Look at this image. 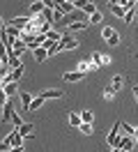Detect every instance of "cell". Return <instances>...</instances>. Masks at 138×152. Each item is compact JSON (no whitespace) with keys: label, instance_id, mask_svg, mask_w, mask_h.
<instances>
[{"label":"cell","instance_id":"7c38bea8","mask_svg":"<svg viewBox=\"0 0 138 152\" xmlns=\"http://www.w3.org/2000/svg\"><path fill=\"white\" fill-rule=\"evenodd\" d=\"M88 23H90V21H74V23L67 26V32H81V30L88 28Z\"/></svg>","mask_w":138,"mask_h":152},{"label":"cell","instance_id":"1f68e13d","mask_svg":"<svg viewBox=\"0 0 138 152\" xmlns=\"http://www.w3.org/2000/svg\"><path fill=\"white\" fill-rule=\"evenodd\" d=\"M78 132L85 134V136H90V134H92V124H90V122H83L81 127H78Z\"/></svg>","mask_w":138,"mask_h":152},{"label":"cell","instance_id":"836d02e7","mask_svg":"<svg viewBox=\"0 0 138 152\" xmlns=\"http://www.w3.org/2000/svg\"><path fill=\"white\" fill-rule=\"evenodd\" d=\"M81 118H83V122H90V124H92V120H94L92 111H83V113H81Z\"/></svg>","mask_w":138,"mask_h":152},{"label":"cell","instance_id":"ac0fdd59","mask_svg":"<svg viewBox=\"0 0 138 152\" xmlns=\"http://www.w3.org/2000/svg\"><path fill=\"white\" fill-rule=\"evenodd\" d=\"M58 7H60L64 14H72L74 12V2L72 0H58Z\"/></svg>","mask_w":138,"mask_h":152},{"label":"cell","instance_id":"b9f144b4","mask_svg":"<svg viewBox=\"0 0 138 152\" xmlns=\"http://www.w3.org/2000/svg\"><path fill=\"white\" fill-rule=\"evenodd\" d=\"M120 2H122V0H110V5H120Z\"/></svg>","mask_w":138,"mask_h":152},{"label":"cell","instance_id":"30bf717a","mask_svg":"<svg viewBox=\"0 0 138 152\" xmlns=\"http://www.w3.org/2000/svg\"><path fill=\"white\" fill-rule=\"evenodd\" d=\"M26 51H30L26 42H23V39H14V51H12V53L21 58V56H23V53H26Z\"/></svg>","mask_w":138,"mask_h":152},{"label":"cell","instance_id":"74e56055","mask_svg":"<svg viewBox=\"0 0 138 152\" xmlns=\"http://www.w3.org/2000/svg\"><path fill=\"white\" fill-rule=\"evenodd\" d=\"M113 95H115V92H113L110 88H108V90H106V92H104V97H106V99H113Z\"/></svg>","mask_w":138,"mask_h":152},{"label":"cell","instance_id":"9c48e42d","mask_svg":"<svg viewBox=\"0 0 138 152\" xmlns=\"http://www.w3.org/2000/svg\"><path fill=\"white\" fill-rule=\"evenodd\" d=\"M9 26H14V28H18V30H28L30 19H28V16H16L14 21H9Z\"/></svg>","mask_w":138,"mask_h":152},{"label":"cell","instance_id":"7402d4cb","mask_svg":"<svg viewBox=\"0 0 138 152\" xmlns=\"http://www.w3.org/2000/svg\"><path fill=\"white\" fill-rule=\"evenodd\" d=\"M122 132L127 134V136H134V138H138V127H131V124L122 122Z\"/></svg>","mask_w":138,"mask_h":152},{"label":"cell","instance_id":"d6a6232c","mask_svg":"<svg viewBox=\"0 0 138 152\" xmlns=\"http://www.w3.org/2000/svg\"><path fill=\"white\" fill-rule=\"evenodd\" d=\"M42 19H44V21H48V23H51V21H53V10H51V7H46V10L42 12Z\"/></svg>","mask_w":138,"mask_h":152},{"label":"cell","instance_id":"f546056e","mask_svg":"<svg viewBox=\"0 0 138 152\" xmlns=\"http://www.w3.org/2000/svg\"><path fill=\"white\" fill-rule=\"evenodd\" d=\"M72 2H74V7H76V10H83V12H85V7L90 5V0H72Z\"/></svg>","mask_w":138,"mask_h":152},{"label":"cell","instance_id":"3957f363","mask_svg":"<svg viewBox=\"0 0 138 152\" xmlns=\"http://www.w3.org/2000/svg\"><path fill=\"white\" fill-rule=\"evenodd\" d=\"M101 37L106 39L110 46H118V44H120V35L113 28H108V26H106V28H101Z\"/></svg>","mask_w":138,"mask_h":152},{"label":"cell","instance_id":"277c9868","mask_svg":"<svg viewBox=\"0 0 138 152\" xmlns=\"http://www.w3.org/2000/svg\"><path fill=\"white\" fill-rule=\"evenodd\" d=\"M14 113H16V111H14V104H12V99H5V104H2V122H9V120H12V118H14Z\"/></svg>","mask_w":138,"mask_h":152},{"label":"cell","instance_id":"603a6c76","mask_svg":"<svg viewBox=\"0 0 138 152\" xmlns=\"http://www.w3.org/2000/svg\"><path fill=\"white\" fill-rule=\"evenodd\" d=\"M110 14H115L118 19H124V14H127V10H124L122 5H110Z\"/></svg>","mask_w":138,"mask_h":152},{"label":"cell","instance_id":"2e32d148","mask_svg":"<svg viewBox=\"0 0 138 152\" xmlns=\"http://www.w3.org/2000/svg\"><path fill=\"white\" fill-rule=\"evenodd\" d=\"M122 86H124V76H122V74L113 76V83H110V90H113V92H118V90H122Z\"/></svg>","mask_w":138,"mask_h":152},{"label":"cell","instance_id":"4dcf8cb0","mask_svg":"<svg viewBox=\"0 0 138 152\" xmlns=\"http://www.w3.org/2000/svg\"><path fill=\"white\" fill-rule=\"evenodd\" d=\"M120 5H122V7H124V10H136L138 0H122V2H120Z\"/></svg>","mask_w":138,"mask_h":152},{"label":"cell","instance_id":"52a82bcc","mask_svg":"<svg viewBox=\"0 0 138 152\" xmlns=\"http://www.w3.org/2000/svg\"><path fill=\"white\" fill-rule=\"evenodd\" d=\"M2 30L7 32V37H9V39H21V37H23V30L14 28V26H9V23H5V26H2Z\"/></svg>","mask_w":138,"mask_h":152},{"label":"cell","instance_id":"9a60e30c","mask_svg":"<svg viewBox=\"0 0 138 152\" xmlns=\"http://www.w3.org/2000/svg\"><path fill=\"white\" fill-rule=\"evenodd\" d=\"M18 99H21V106H23L26 111H30V104H32L35 97L30 95V92H18Z\"/></svg>","mask_w":138,"mask_h":152},{"label":"cell","instance_id":"f35d334b","mask_svg":"<svg viewBox=\"0 0 138 152\" xmlns=\"http://www.w3.org/2000/svg\"><path fill=\"white\" fill-rule=\"evenodd\" d=\"M134 97H136V102H138V86H134Z\"/></svg>","mask_w":138,"mask_h":152},{"label":"cell","instance_id":"8d00e7d4","mask_svg":"<svg viewBox=\"0 0 138 152\" xmlns=\"http://www.w3.org/2000/svg\"><path fill=\"white\" fill-rule=\"evenodd\" d=\"M88 21H90V23H99V21H101V12H94V14H92Z\"/></svg>","mask_w":138,"mask_h":152},{"label":"cell","instance_id":"ba28073f","mask_svg":"<svg viewBox=\"0 0 138 152\" xmlns=\"http://www.w3.org/2000/svg\"><path fill=\"white\" fill-rule=\"evenodd\" d=\"M7 141L12 143V148H23V136L18 134V129H14V132L7 136Z\"/></svg>","mask_w":138,"mask_h":152},{"label":"cell","instance_id":"d590c367","mask_svg":"<svg viewBox=\"0 0 138 152\" xmlns=\"http://www.w3.org/2000/svg\"><path fill=\"white\" fill-rule=\"evenodd\" d=\"M0 150H2V152H12V143H9L7 138H5V141L0 143Z\"/></svg>","mask_w":138,"mask_h":152},{"label":"cell","instance_id":"cb8c5ba5","mask_svg":"<svg viewBox=\"0 0 138 152\" xmlns=\"http://www.w3.org/2000/svg\"><path fill=\"white\" fill-rule=\"evenodd\" d=\"M44 102H46L44 97H42V95H37L35 99H32V104H30V111H39V108L44 106Z\"/></svg>","mask_w":138,"mask_h":152},{"label":"cell","instance_id":"ee69618b","mask_svg":"<svg viewBox=\"0 0 138 152\" xmlns=\"http://www.w3.org/2000/svg\"><path fill=\"white\" fill-rule=\"evenodd\" d=\"M90 2H92V0H90Z\"/></svg>","mask_w":138,"mask_h":152},{"label":"cell","instance_id":"d6986e66","mask_svg":"<svg viewBox=\"0 0 138 152\" xmlns=\"http://www.w3.org/2000/svg\"><path fill=\"white\" fill-rule=\"evenodd\" d=\"M44 10H46V5L42 2V0H39V2H32V5H30V14H32V16H39V14H42Z\"/></svg>","mask_w":138,"mask_h":152},{"label":"cell","instance_id":"5bb4252c","mask_svg":"<svg viewBox=\"0 0 138 152\" xmlns=\"http://www.w3.org/2000/svg\"><path fill=\"white\" fill-rule=\"evenodd\" d=\"M2 95H5V97H14V95H18V83L14 81V83L2 86Z\"/></svg>","mask_w":138,"mask_h":152},{"label":"cell","instance_id":"8fae6325","mask_svg":"<svg viewBox=\"0 0 138 152\" xmlns=\"http://www.w3.org/2000/svg\"><path fill=\"white\" fill-rule=\"evenodd\" d=\"M32 56H35L37 62H44L46 58H51V53H48V48H46V46H39V48H35V51H32Z\"/></svg>","mask_w":138,"mask_h":152},{"label":"cell","instance_id":"60d3db41","mask_svg":"<svg viewBox=\"0 0 138 152\" xmlns=\"http://www.w3.org/2000/svg\"><path fill=\"white\" fill-rule=\"evenodd\" d=\"M12 152H23V148H12Z\"/></svg>","mask_w":138,"mask_h":152},{"label":"cell","instance_id":"e0dca14e","mask_svg":"<svg viewBox=\"0 0 138 152\" xmlns=\"http://www.w3.org/2000/svg\"><path fill=\"white\" fill-rule=\"evenodd\" d=\"M18 134H21L23 138H28V136H32V134H35V127H32L30 122H26V124H21V127H18Z\"/></svg>","mask_w":138,"mask_h":152},{"label":"cell","instance_id":"ab89813d","mask_svg":"<svg viewBox=\"0 0 138 152\" xmlns=\"http://www.w3.org/2000/svg\"><path fill=\"white\" fill-rule=\"evenodd\" d=\"M113 152H129V150H122V148H113Z\"/></svg>","mask_w":138,"mask_h":152},{"label":"cell","instance_id":"e575fe53","mask_svg":"<svg viewBox=\"0 0 138 152\" xmlns=\"http://www.w3.org/2000/svg\"><path fill=\"white\" fill-rule=\"evenodd\" d=\"M12 122H14V129H18L21 124H26L23 120H21V115H18V113H14V118H12Z\"/></svg>","mask_w":138,"mask_h":152},{"label":"cell","instance_id":"4316f807","mask_svg":"<svg viewBox=\"0 0 138 152\" xmlns=\"http://www.w3.org/2000/svg\"><path fill=\"white\" fill-rule=\"evenodd\" d=\"M21 65H23V62H21V58L12 53V56H9V69H16V67H21Z\"/></svg>","mask_w":138,"mask_h":152},{"label":"cell","instance_id":"7a4b0ae2","mask_svg":"<svg viewBox=\"0 0 138 152\" xmlns=\"http://www.w3.org/2000/svg\"><path fill=\"white\" fill-rule=\"evenodd\" d=\"M120 132H122V122H115V124H113V129L108 132V136H106V143H108L110 148H115V145H118Z\"/></svg>","mask_w":138,"mask_h":152},{"label":"cell","instance_id":"8992f818","mask_svg":"<svg viewBox=\"0 0 138 152\" xmlns=\"http://www.w3.org/2000/svg\"><path fill=\"white\" fill-rule=\"evenodd\" d=\"M90 60H92V65H94V67H101V65H108V62H110V58L104 56V53H99V51H94V53L90 56Z\"/></svg>","mask_w":138,"mask_h":152},{"label":"cell","instance_id":"4fadbf2b","mask_svg":"<svg viewBox=\"0 0 138 152\" xmlns=\"http://www.w3.org/2000/svg\"><path fill=\"white\" fill-rule=\"evenodd\" d=\"M83 76H85V74H83V72H78V69H76V72H67V74H64L62 78H64V81H67V83H78V81H81Z\"/></svg>","mask_w":138,"mask_h":152},{"label":"cell","instance_id":"d4e9b609","mask_svg":"<svg viewBox=\"0 0 138 152\" xmlns=\"http://www.w3.org/2000/svg\"><path fill=\"white\" fill-rule=\"evenodd\" d=\"M69 124H72V127H81L83 124L81 113H69Z\"/></svg>","mask_w":138,"mask_h":152},{"label":"cell","instance_id":"ffe728a7","mask_svg":"<svg viewBox=\"0 0 138 152\" xmlns=\"http://www.w3.org/2000/svg\"><path fill=\"white\" fill-rule=\"evenodd\" d=\"M23 72H26V67H23V65H21V67H16V69H12V72H9V81H12V83L16 81V83H18V78L23 76Z\"/></svg>","mask_w":138,"mask_h":152},{"label":"cell","instance_id":"6da1fadb","mask_svg":"<svg viewBox=\"0 0 138 152\" xmlns=\"http://www.w3.org/2000/svg\"><path fill=\"white\" fill-rule=\"evenodd\" d=\"M58 46H60V51H72V48H78V39H74L69 32L67 35H62V39L58 42Z\"/></svg>","mask_w":138,"mask_h":152},{"label":"cell","instance_id":"f1b7e54d","mask_svg":"<svg viewBox=\"0 0 138 152\" xmlns=\"http://www.w3.org/2000/svg\"><path fill=\"white\" fill-rule=\"evenodd\" d=\"M136 12L138 10H127V14H124V23H134V21H136Z\"/></svg>","mask_w":138,"mask_h":152},{"label":"cell","instance_id":"44dd1931","mask_svg":"<svg viewBox=\"0 0 138 152\" xmlns=\"http://www.w3.org/2000/svg\"><path fill=\"white\" fill-rule=\"evenodd\" d=\"M62 95H64L62 90H44V92H42V97H44V99H60Z\"/></svg>","mask_w":138,"mask_h":152},{"label":"cell","instance_id":"7bdbcfd3","mask_svg":"<svg viewBox=\"0 0 138 152\" xmlns=\"http://www.w3.org/2000/svg\"><path fill=\"white\" fill-rule=\"evenodd\" d=\"M136 143H138V138H136Z\"/></svg>","mask_w":138,"mask_h":152},{"label":"cell","instance_id":"484cf974","mask_svg":"<svg viewBox=\"0 0 138 152\" xmlns=\"http://www.w3.org/2000/svg\"><path fill=\"white\" fill-rule=\"evenodd\" d=\"M64 16H67V14H64V12L60 10L58 5H55V7H53V21H60V23H62V21H64Z\"/></svg>","mask_w":138,"mask_h":152},{"label":"cell","instance_id":"83f0119b","mask_svg":"<svg viewBox=\"0 0 138 152\" xmlns=\"http://www.w3.org/2000/svg\"><path fill=\"white\" fill-rule=\"evenodd\" d=\"M90 67H94L90 58H88V60H81V62H78V72H83V74H85V72H88Z\"/></svg>","mask_w":138,"mask_h":152},{"label":"cell","instance_id":"5b68a950","mask_svg":"<svg viewBox=\"0 0 138 152\" xmlns=\"http://www.w3.org/2000/svg\"><path fill=\"white\" fill-rule=\"evenodd\" d=\"M134 145H136V138H134V136H127V134H122L115 148H122V150H131Z\"/></svg>","mask_w":138,"mask_h":152}]
</instances>
